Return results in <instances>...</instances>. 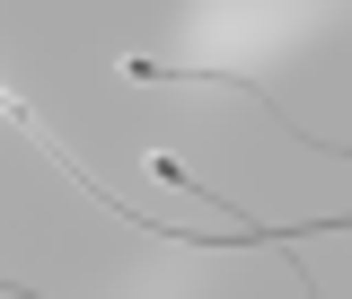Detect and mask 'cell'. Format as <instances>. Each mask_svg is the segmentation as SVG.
<instances>
[{"mask_svg": "<svg viewBox=\"0 0 352 299\" xmlns=\"http://www.w3.org/2000/svg\"><path fill=\"white\" fill-rule=\"evenodd\" d=\"M124 71H132L141 88H238L247 106H264V115H282V106H273V97H264V88L247 80V71H168V62H141V53H132ZM282 124H291V115H282ZM291 132H300V124H291Z\"/></svg>", "mask_w": 352, "mask_h": 299, "instance_id": "obj_1", "label": "cell"}]
</instances>
